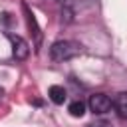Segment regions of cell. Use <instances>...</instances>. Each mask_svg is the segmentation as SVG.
<instances>
[{"label": "cell", "instance_id": "cell-2", "mask_svg": "<svg viewBox=\"0 0 127 127\" xmlns=\"http://www.w3.org/2000/svg\"><path fill=\"white\" fill-rule=\"evenodd\" d=\"M87 105H89V109H91L95 115H105V113L111 109L113 101H111L105 93H93V95L89 97Z\"/></svg>", "mask_w": 127, "mask_h": 127}, {"label": "cell", "instance_id": "cell-1", "mask_svg": "<svg viewBox=\"0 0 127 127\" xmlns=\"http://www.w3.org/2000/svg\"><path fill=\"white\" fill-rule=\"evenodd\" d=\"M79 52H81V46H79L77 42H71V40H60V42L52 44V48H50V56H52V60H56V62L71 60V58H75Z\"/></svg>", "mask_w": 127, "mask_h": 127}, {"label": "cell", "instance_id": "cell-3", "mask_svg": "<svg viewBox=\"0 0 127 127\" xmlns=\"http://www.w3.org/2000/svg\"><path fill=\"white\" fill-rule=\"evenodd\" d=\"M8 40L12 42V56L16 60H26L30 56V46L24 38H20L16 34H8Z\"/></svg>", "mask_w": 127, "mask_h": 127}, {"label": "cell", "instance_id": "cell-8", "mask_svg": "<svg viewBox=\"0 0 127 127\" xmlns=\"http://www.w3.org/2000/svg\"><path fill=\"white\" fill-rule=\"evenodd\" d=\"M87 127H113L109 121H105V119H99V121H93V123H89Z\"/></svg>", "mask_w": 127, "mask_h": 127}, {"label": "cell", "instance_id": "cell-4", "mask_svg": "<svg viewBox=\"0 0 127 127\" xmlns=\"http://www.w3.org/2000/svg\"><path fill=\"white\" fill-rule=\"evenodd\" d=\"M22 8H24V14H26V24H28V28L32 30V34L36 36V46H40V42H42V34H40V26H38V22H36V18H34V14L30 12V8H28L26 4H22Z\"/></svg>", "mask_w": 127, "mask_h": 127}, {"label": "cell", "instance_id": "cell-7", "mask_svg": "<svg viewBox=\"0 0 127 127\" xmlns=\"http://www.w3.org/2000/svg\"><path fill=\"white\" fill-rule=\"evenodd\" d=\"M67 111H69V115L71 117H81L83 113H85V103L83 101H71L69 103V107H67Z\"/></svg>", "mask_w": 127, "mask_h": 127}, {"label": "cell", "instance_id": "cell-6", "mask_svg": "<svg viewBox=\"0 0 127 127\" xmlns=\"http://www.w3.org/2000/svg\"><path fill=\"white\" fill-rule=\"evenodd\" d=\"M48 95H50V99H52L56 105H62V103L65 101V97H67V93H65V89H64L62 85H52V87L48 89Z\"/></svg>", "mask_w": 127, "mask_h": 127}, {"label": "cell", "instance_id": "cell-9", "mask_svg": "<svg viewBox=\"0 0 127 127\" xmlns=\"http://www.w3.org/2000/svg\"><path fill=\"white\" fill-rule=\"evenodd\" d=\"M0 93H2V89H0Z\"/></svg>", "mask_w": 127, "mask_h": 127}, {"label": "cell", "instance_id": "cell-5", "mask_svg": "<svg viewBox=\"0 0 127 127\" xmlns=\"http://www.w3.org/2000/svg\"><path fill=\"white\" fill-rule=\"evenodd\" d=\"M113 107H115V113H117L123 121H127V91H121V93L115 95Z\"/></svg>", "mask_w": 127, "mask_h": 127}]
</instances>
